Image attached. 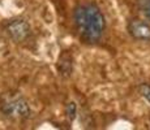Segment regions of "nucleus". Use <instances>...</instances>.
Returning a JSON list of instances; mask_svg holds the SVG:
<instances>
[{"instance_id":"4","label":"nucleus","mask_w":150,"mask_h":130,"mask_svg":"<svg viewBox=\"0 0 150 130\" xmlns=\"http://www.w3.org/2000/svg\"><path fill=\"white\" fill-rule=\"evenodd\" d=\"M128 31L137 40H150V26L141 20H133L129 22Z\"/></svg>"},{"instance_id":"2","label":"nucleus","mask_w":150,"mask_h":130,"mask_svg":"<svg viewBox=\"0 0 150 130\" xmlns=\"http://www.w3.org/2000/svg\"><path fill=\"white\" fill-rule=\"evenodd\" d=\"M3 112L7 116L12 117H20V118H26L30 116V108L29 104L24 99H13L11 102L5 103L3 105Z\"/></svg>"},{"instance_id":"7","label":"nucleus","mask_w":150,"mask_h":130,"mask_svg":"<svg viewBox=\"0 0 150 130\" xmlns=\"http://www.w3.org/2000/svg\"><path fill=\"white\" fill-rule=\"evenodd\" d=\"M74 113H76V104L74 103H69L67 105V115L71 120L74 118Z\"/></svg>"},{"instance_id":"6","label":"nucleus","mask_w":150,"mask_h":130,"mask_svg":"<svg viewBox=\"0 0 150 130\" xmlns=\"http://www.w3.org/2000/svg\"><path fill=\"white\" fill-rule=\"evenodd\" d=\"M140 94L142 95V96L150 103V86L149 85H146V83L141 85L140 86Z\"/></svg>"},{"instance_id":"1","label":"nucleus","mask_w":150,"mask_h":130,"mask_svg":"<svg viewBox=\"0 0 150 130\" xmlns=\"http://www.w3.org/2000/svg\"><path fill=\"white\" fill-rule=\"evenodd\" d=\"M74 24L81 37L89 42L99 39L106 27L105 16L96 4L79 5L74 11Z\"/></svg>"},{"instance_id":"5","label":"nucleus","mask_w":150,"mask_h":130,"mask_svg":"<svg viewBox=\"0 0 150 130\" xmlns=\"http://www.w3.org/2000/svg\"><path fill=\"white\" fill-rule=\"evenodd\" d=\"M140 8L144 16L150 21V0H140Z\"/></svg>"},{"instance_id":"3","label":"nucleus","mask_w":150,"mask_h":130,"mask_svg":"<svg viewBox=\"0 0 150 130\" xmlns=\"http://www.w3.org/2000/svg\"><path fill=\"white\" fill-rule=\"evenodd\" d=\"M7 31L11 35V38L16 42H21L24 40L30 33V27L24 20H14L11 21L7 26Z\"/></svg>"}]
</instances>
